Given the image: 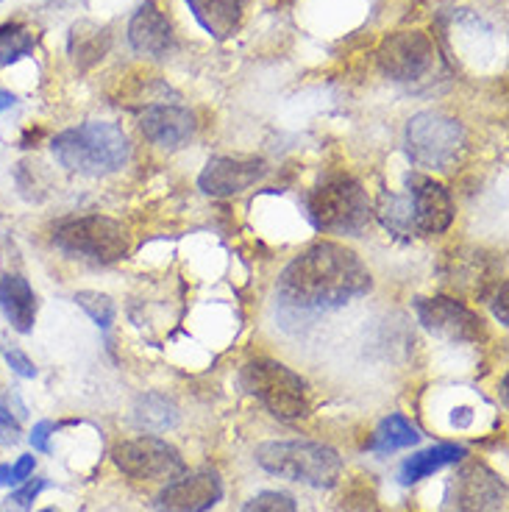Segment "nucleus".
<instances>
[{"mask_svg": "<svg viewBox=\"0 0 509 512\" xmlns=\"http://www.w3.org/2000/svg\"><path fill=\"white\" fill-rule=\"evenodd\" d=\"M128 42H131V48L140 56H151V59H159V56H165L170 51L173 28H170L167 17L153 0L142 3L140 9L134 12V17H131V23H128Z\"/></svg>", "mask_w": 509, "mask_h": 512, "instance_id": "16", "label": "nucleus"}, {"mask_svg": "<svg viewBox=\"0 0 509 512\" xmlns=\"http://www.w3.org/2000/svg\"><path fill=\"white\" fill-rule=\"evenodd\" d=\"M39 512H59V510H53V507H48V510H39Z\"/></svg>", "mask_w": 509, "mask_h": 512, "instance_id": "33", "label": "nucleus"}, {"mask_svg": "<svg viewBox=\"0 0 509 512\" xmlns=\"http://www.w3.org/2000/svg\"><path fill=\"white\" fill-rule=\"evenodd\" d=\"M465 454H468V451L462 446H454V443H443V446H432L426 448V451H418V454H412V457L401 465V482H404V485H415L420 479L437 474L440 468L465 460Z\"/></svg>", "mask_w": 509, "mask_h": 512, "instance_id": "20", "label": "nucleus"}, {"mask_svg": "<svg viewBox=\"0 0 509 512\" xmlns=\"http://www.w3.org/2000/svg\"><path fill=\"white\" fill-rule=\"evenodd\" d=\"M370 284L368 268L351 248L315 243L284 268L276 290L281 307L293 312H326L365 295Z\"/></svg>", "mask_w": 509, "mask_h": 512, "instance_id": "1", "label": "nucleus"}, {"mask_svg": "<svg viewBox=\"0 0 509 512\" xmlns=\"http://www.w3.org/2000/svg\"><path fill=\"white\" fill-rule=\"evenodd\" d=\"M31 474H34V457L26 454L14 465H0V485H23Z\"/></svg>", "mask_w": 509, "mask_h": 512, "instance_id": "26", "label": "nucleus"}, {"mask_svg": "<svg viewBox=\"0 0 509 512\" xmlns=\"http://www.w3.org/2000/svg\"><path fill=\"white\" fill-rule=\"evenodd\" d=\"M20 440V426L12 418V412L0 404V446H12Z\"/></svg>", "mask_w": 509, "mask_h": 512, "instance_id": "29", "label": "nucleus"}, {"mask_svg": "<svg viewBox=\"0 0 509 512\" xmlns=\"http://www.w3.org/2000/svg\"><path fill=\"white\" fill-rule=\"evenodd\" d=\"M112 48V37L109 28H101L90 23V20H78L76 26L70 28V39H67V51L70 59L78 70H90L101 62L103 56Z\"/></svg>", "mask_w": 509, "mask_h": 512, "instance_id": "19", "label": "nucleus"}, {"mask_svg": "<svg viewBox=\"0 0 509 512\" xmlns=\"http://www.w3.org/2000/svg\"><path fill=\"white\" fill-rule=\"evenodd\" d=\"M507 487L484 462H465L451 479L446 512H501Z\"/></svg>", "mask_w": 509, "mask_h": 512, "instance_id": "9", "label": "nucleus"}, {"mask_svg": "<svg viewBox=\"0 0 509 512\" xmlns=\"http://www.w3.org/2000/svg\"><path fill=\"white\" fill-rule=\"evenodd\" d=\"M37 48V34L23 23H6L0 26V67L26 59Z\"/></svg>", "mask_w": 509, "mask_h": 512, "instance_id": "22", "label": "nucleus"}, {"mask_svg": "<svg viewBox=\"0 0 509 512\" xmlns=\"http://www.w3.org/2000/svg\"><path fill=\"white\" fill-rule=\"evenodd\" d=\"M190 12L206 34L215 39H229L240 28L245 0H187Z\"/></svg>", "mask_w": 509, "mask_h": 512, "instance_id": "18", "label": "nucleus"}, {"mask_svg": "<svg viewBox=\"0 0 509 512\" xmlns=\"http://www.w3.org/2000/svg\"><path fill=\"white\" fill-rule=\"evenodd\" d=\"M53 245L64 254L112 265L128 254V234L117 220L90 215V218H70L56 223Z\"/></svg>", "mask_w": 509, "mask_h": 512, "instance_id": "6", "label": "nucleus"}, {"mask_svg": "<svg viewBox=\"0 0 509 512\" xmlns=\"http://www.w3.org/2000/svg\"><path fill=\"white\" fill-rule=\"evenodd\" d=\"M112 460L123 474L140 482H170V479H179L187 468L176 448L167 440L151 435L117 443Z\"/></svg>", "mask_w": 509, "mask_h": 512, "instance_id": "8", "label": "nucleus"}, {"mask_svg": "<svg viewBox=\"0 0 509 512\" xmlns=\"http://www.w3.org/2000/svg\"><path fill=\"white\" fill-rule=\"evenodd\" d=\"M304 212L320 231L357 234L368 226L370 201L362 184L345 173H334L304 195Z\"/></svg>", "mask_w": 509, "mask_h": 512, "instance_id": "4", "label": "nucleus"}, {"mask_svg": "<svg viewBox=\"0 0 509 512\" xmlns=\"http://www.w3.org/2000/svg\"><path fill=\"white\" fill-rule=\"evenodd\" d=\"M242 387L281 421H298L309 412L304 379L276 359H254L242 368Z\"/></svg>", "mask_w": 509, "mask_h": 512, "instance_id": "5", "label": "nucleus"}, {"mask_svg": "<svg viewBox=\"0 0 509 512\" xmlns=\"http://www.w3.org/2000/svg\"><path fill=\"white\" fill-rule=\"evenodd\" d=\"M496 318L501 323H507V284H501V290L496 295Z\"/></svg>", "mask_w": 509, "mask_h": 512, "instance_id": "31", "label": "nucleus"}, {"mask_svg": "<svg viewBox=\"0 0 509 512\" xmlns=\"http://www.w3.org/2000/svg\"><path fill=\"white\" fill-rule=\"evenodd\" d=\"M407 223L409 234H440L451 226L454 220V204L451 195L440 181L409 173L407 176Z\"/></svg>", "mask_w": 509, "mask_h": 512, "instance_id": "10", "label": "nucleus"}, {"mask_svg": "<svg viewBox=\"0 0 509 512\" xmlns=\"http://www.w3.org/2000/svg\"><path fill=\"white\" fill-rule=\"evenodd\" d=\"M223 499V482L215 471H195L167 482L159 496V512H209Z\"/></svg>", "mask_w": 509, "mask_h": 512, "instance_id": "14", "label": "nucleus"}, {"mask_svg": "<svg viewBox=\"0 0 509 512\" xmlns=\"http://www.w3.org/2000/svg\"><path fill=\"white\" fill-rule=\"evenodd\" d=\"M51 151L56 162L81 176H106L126 165L128 137L123 128L103 120H90L84 126L67 128L53 137Z\"/></svg>", "mask_w": 509, "mask_h": 512, "instance_id": "2", "label": "nucleus"}, {"mask_svg": "<svg viewBox=\"0 0 509 512\" xmlns=\"http://www.w3.org/2000/svg\"><path fill=\"white\" fill-rule=\"evenodd\" d=\"M51 3H64V0H51Z\"/></svg>", "mask_w": 509, "mask_h": 512, "instance_id": "34", "label": "nucleus"}, {"mask_svg": "<svg viewBox=\"0 0 509 512\" xmlns=\"http://www.w3.org/2000/svg\"><path fill=\"white\" fill-rule=\"evenodd\" d=\"M256 462L273 476L312 487H334L343 474V460L334 448L312 440H279L256 448Z\"/></svg>", "mask_w": 509, "mask_h": 512, "instance_id": "3", "label": "nucleus"}, {"mask_svg": "<svg viewBox=\"0 0 509 512\" xmlns=\"http://www.w3.org/2000/svg\"><path fill=\"white\" fill-rule=\"evenodd\" d=\"M6 362L12 365V371L23 379H34L37 376V365L20 351V348H6Z\"/></svg>", "mask_w": 509, "mask_h": 512, "instance_id": "27", "label": "nucleus"}, {"mask_svg": "<svg viewBox=\"0 0 509 512\" xmlns=\"http://www.w3.org/2000/svg\"><path fill=\"white\" fill-rule=\"evenodd\" d=\"M0 309L6 320L12 323L14 332L28 334L34 329V320H37V295L31 290V284L17 276V273H9L0 279Z\"/></svg>", "mask_w": 509, "mask_h": 512, "instance_id": "17", "label": "nucleus"}, {"mask_svg": "<svg viewBox=\"0 0 509 512\" xmlns=\"http://www.w3.org/2000/svg\"><path fill=\"white\" fill-rule=\"evenodd\" d=\"M76 304L95 320L98 329H109V326H112V320H115V304H112L109 295L84 290V293L76 295Z\"/></svg>", "mask_w": 509, "mask_h": 512, "instance_id": "24", "label": "nucleus"}, {"mask_svg": "<svg viewBox=\"0 0 509 512\" xmlns=\"http://www.w3.org/2000/svg\"><path fill=\"white\" fill-rule=\"evenodd\" d=\"M242 512H298V504H295L293 496L287 493H279V490H265L259 493L251 501H245Z\"/></svg>", "mask_w": 509, "mask_h": 512, "instance_id": "25", "label": "nucleus"}, {"mask_svg": "<svg viewBox=\"0 0 509 512\" xmlns=\"http://www.w3.org/2000/svg\"><path fill=\"white\" fill-rule=\"evenodd\" d=\"M56 429L51 421H39L37 426H34V432H31V446L37 448V451H51V446H48V437H51V432Z\"/></svg>", "mask_w": 509, "mask_h": 512, "instance_id": "30", "label": "nucleus"}, {"mask_svg": "<svg viewBox=\"0 0 509 512\" xmlns=\"http://www.w3.org/2000/svg\"><path fill=\"white\" fill-rule=\"evenodd\" d=\"M434 62V48L426 34L420 31H398L384 39L379 48V64H382L384 76L393 81H415L420 78Z\"/></svg>", "mask_w": 509, "mask_h": 512, "instance_id": "12", "label": "nucleus"}, {"mask_svg": "<svg viewBox=\"0 0 509 512\" xmlns=\"http://www.w3.org/2000/svg\"><path fill=\"white\" fill-rule=\"evenodd\" d=\"M140 128L153 145L173 151V148H181L195 134V117H192V112L173 106V103H156V106H148L142 112Z\"/></svg>", "mask_w": 509, "mask_h": 512, "instance_id": "15", "label": "nucleus"}, {"mask_svg": "<svg viewBox=\"0 0 509 512\" xmlns=\"http://www.w3.org/2000/svg\"><path fill=\"white\" fill-rule=\"evenodd\" d=\"M176 407L167 401L165 396H151L140 398V404H137V423L145 426V429H153V432H162V429H170V426H176Z\"/></svg>", "mask_w": 509, "mask_h": 512, "instance_id": "23", "label": "nucleus"}, {"mask_svg": "<svg viewBox=\"0 0 509 512\" xmlns=\"http://www.w3.org/2000/svg\"><path fill=\"white\" fill-rule=\"evenodd\" d=\"M407 151L415 165L451 170L465 151V128L454 117L420 112L407 123Z\"/></svg>", "mask_w": 509, "mask_h": 512, "instance_id": "7", "label": "nucleus"}, {"mask_svg": "<svg viewBox=\"0 0 509 512\" xmlns=\"http://www.w3.org/2000/svg\"><path fill=\"white\" fill-rule=\"evenodd\" d=\"M45 487H48V482H45V479H34V482H28L26 487L14 490L12 499H9V501H14V504H17L20 510H28V507H31V501L37 499V496L42 493V490H45Z\"/></svg>", "mask_w": 509, "mask_h": 512, "instance_id": "28", "label": "nucleus"}, {"mask_svg": "<svg viewBox=\"0 0 509 512\" xmlns=\"http://www.w3.org/2000/svg\"><path fill=\"white\" fill-rule=\"evenodd\" d=\"M14 103H17V98H14L12 92L0 90V112H6V109H12Z\"/></svg>", "mask_w": 509, "mask_h": 512, "instance_id": "32", "label": "nucleus"}, {"mask_svg": "<svg viewBox=\"0 0 509 512\" xmlns=\"http://www.w3.org/2000/svg\"><path fill=\"white\" fill-rule=\"evenodd\" d=\"M265 173H268L265 162L254 156H215L204 167L198 187L212 198H229L254 187Z\"/></svg>", "mask_w": 509, "mask_h": 512, "instance_id": "13", "label": "nucleus"}, {"mask_svg": "<svg viewBox=\"0 0 509 512\" xmlns=\"http://www.w3.org/2000/svg\"><path fill=\"white\" fill-rule=\"evenodd\" d=\"M415 312L423 329L446 337L451 343H479L484 337L482 318L465 304H459L457 298H415Z\"/></svg>", "mask_w": 509, "mask_h": 512, "instance_id": "11", "label": "nucleus"}, {"mask_svg": "<svg viewBox=\"0 0 509 512\" xmlns=\"http://www.w3.org/2000/svg\"><path fill=\"white\" fill-rule=\"evenodd\" d=\"M418 440V429H415L407 418L390 415V418H384L382 426L376 429V435L370 440V451H376V454H390V451H398V448L415 446Z\"/></svg>", "mask_w": 509, "mask_h": 512, "instance_id": "21", "label": "nucleus"}]
</instances>
